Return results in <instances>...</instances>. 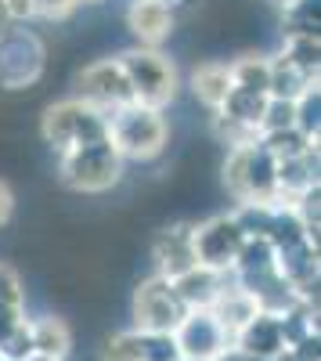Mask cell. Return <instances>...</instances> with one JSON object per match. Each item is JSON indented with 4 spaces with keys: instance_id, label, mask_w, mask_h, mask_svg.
I'll use <instances>...</instances> for the list:
<instances>
[{
    "instance_id": "obj_1",
    "label": "cell",
    "mask_w": 321,
    "mask_h": 361,
    "mask_svg": "<svg viewBox=\"0 0 321 361\" xmlns=\"http://www.w3.org/2000/svg\"><path fill=\"white\" fill-rule=\"evenodd\" d=\"M108 145L120 152V159H156L166 148V119L156 109L127 105L108 116Z\"/></svg>"
},
{
    "instance_id": "obj_2",
    "label": "cell",
    "mask_w": 321,
    "mask_h": 361,
    "mask_svg": "<svg viewBox=\"0 0 321 361\" xmlns=\"http://www.w3.org/2000/svg\"><path fill=\"white\" fill-rule=\"evenodd\" d=\"M130 83V94H134V105H144V109H156L163 112V105L173 102L177 94V73L166 58L152 47H134L127 54L115 58Z\"/></svg>"
},
{
    "instance_id": "obj_3",
    "label": "cell",
    "mask_w": 321,
    "mask_h": 361,
    "mask_svg": "<svg viewBox=\"0 0 321 361\" xmlns=\"http://www.w3.org/2000/svg\"><path fill=\"white\" fill-rule=\"evenodd\" d=\"M44 141L54 145L58 152H69L76 145H91V141H105L108 137V116L98 112L94 105H87L80 98L58 102L44 112Z\"/></svg>"
},
{
    "instance_id": "obj_4",
    "label": "cell",
    "mask_w": 321,
    "mask_h": 361,
    "mask_svg": "<svg viewBox=\"0 0 321 361\" xmlns=\"http://www.w3.org/2000/svg\"><path fill=\"white\" fill-rule=\"evenodd\" d=\"M62 180L73 192H108L115 180L123 177V159L120 152L105 141H91V145H76L69 152H62Z\"/></svg>"
},
{
    "instance_id": "obj_5",
    "label": "cell",
    "mask_w": 321,
    "mask_h": 361,
    "mask_svg": "<svg viewBox=\"0 0 321 361\" xmlns=\"http://www.w3.org/2000/svg\"><path fill=\"white\" fill-rule=\"evenodd\" d=\"M275 170H278V163H275L260 145H253V148H235V152H227V163H224V185H227L231 195H235V202L278 206Z\"/></svg>"
},
{
    "instance_id": "obj_6",
    "label": "cell",
    "mask_w": 321,
    "mask_h": 361,
    "mask_svg": "<svg viewBox=\"0 0 321 361\" xmlns=\"http://www.w3.org/2000/svg\"><path fill=\"white\" fill-rule=\"evenodd\" d=\"M47 51L37 33L29 29H4L0 33V87L4 90H25L44 76Z\"/></svg>"
},
{
    "instance_id": "obj_7",
    "label": "cell",
    "mask_w": 321,
    "mask_h": 361,
    "mask_svg": "<svg viewBox=\"0 0 321 361\" xmlns=\"http://www.w3.org/2000/svg\"><path fill=\"white\" fill-rule=\"evenodd\" d=\"M242 243H246V235L239 231V224H235L231 214H220V217H210L202 224H191L195 264L206 267V271H217V275H231Z\"/></svg>"
},
{
    "instance_id": "obj_8",
    "label": "cell",
    "mask_w": 321,
    "mask_h": 361,
    "mask_svg": "<svg viewBox=\"0 0 321 361\" xmlns=\"http://www.w3.org/2000/svg\"><path fill=\"white\" fill-rule=\"evenodd\" d=\"M188 307L181 304V296L173 293V286L159 275L144 279L134 293V329L137 333H166L173 336V329L181 325Z\"/></svg>"
},
{
    "instance_id": "obj_9",
    "label": "cell",
    "mask_w": 321,
    "mask_h": 361,
    "mask_svg": "<svg viewBox=\"0 0 321 361\" xmlns=\"http://www.w3.org/2000/svg\"><path fill=\"white\" fill-rule=\"evenodd\" d=\"M80 102L94 105L98 112L112 116L127 105H134V94H130V83L120 69L115 58H105V62H94L80 73Z\"/></svg>"
},
{
    "instance_id": "obj_10",
    "label": "cell",
    "mask_w": 321,
    "mask_h": 361,
    "mask_svg": "<svg viewBox=\"0 0 321 361\" xmlns=\"http://www.w3.org/2000/svg\"><path fill=\"white\" fill-rule=\"evenodd\" d=\"M173 343H177V354L184 361H210L224 347H231L227 333L210 311H188L181 318V325L173 329Z\"/></svg>"
},
{
    "instance_id": "obj_11",
    "label": "cell",
    "mask_w": 321,
    "mask_h": 361,
    "mask_svg": "<svg viewBox=\"0 0 321 361\" xmlns=\"http://www.w3.org/2000/svg\"><path fill=\"white\" fill-rule=\"evenodd\" d=\"M275 267L300 300L314 304V296H317V246L314 243H296L289 250H278Z\"/></svg>"
},
{
    "instance_id": "obj_12",
    "label": "cell",
    "mask_w": 321,
    "mask_h": 361,
    "mask_svg": "<svg viewBox=\"0 0 321 361\" xmlns=\"http://www.w3.org/2000/svg\"><path fill=\"white\" fill-rule=\"evenodd\" d=\"M152 260L159 267V279L173 282L184 271L195 267V253H191V224H173L166 231H159L152 238Z\"/></svg>"
},
{
    "instance_id": "obj_13",
    "label": "cell",
    "mask_w": 321,
    "mask_h": 361,
    "mask_svg": "<svg viewBox=\"0 0 321 361\" xmlns=\"http://www.w3.org/2000/svg\"><path fill=\"white\" fill-rule=\"evenodd\" d=\"M231 347H239L246 357H268V361H275V357L285 350L278 318L268 314V311H256V314L249 318V325L242 329L235 340H231Z\"/></svg>"
},
{
    "instance_id": "obj_14",
    "label": "cell",
    "mask_w": 321,
    "mask_h": 361,
    "mask_svg": "<svg viewBox=\"0 0 321 361\" xmlns=\"http://www.w3.org/2000/svg\"><path fill=\"white\" fill-rule=\"evenodd\" d=\"M227 279H231V275H217V271H206V267L195 264L191 271H184V275L173 279L170 286H173V293L181 296V304H184L188 311H210V307L217 304V296L224 293Z\"/></svg>"
},
{
    "instance_id": "obj_15",
    "label": "cell",
    "mask_w": 321,
    "mask_h": 361,
    "mask_svg": "<svg viewBox=\"0 0 321 361\" xmlns=\"http://www.w3.org/2000/svg\"><path fill=\"white\" fill-rule=\"evenodd\" d=\"M127 22H130V33L152 51L173 33V15L163 0H134L127 11Z\"/></svg>"
},
{
    "instance_id": "obj_16",
    "label": "cell",
    "mask_w": 321,
    "mask_h": 361,
    "mask_svg": "<svg viewBox=\"0 0 321 361\" xmlns=\"http://www.w3.org/2000/svg\"><path fill=\"white\" fill-rule=\"evenodd\" d=\"M275 185H278V206H293L300 195H307L310 188H317V152L278 163Z\"/></svg>"
},
{
    "instance_id": "obj_17",
    "label": "cell",
    "mask_w": 321,
    "mask_h": 361,
    "mask_svg": "<svg viewBox=\"0 0 321 361\" xmlns=\"http://www.w3.org/2000/svg\"><path fill=\"white\" fill-rule=\"evenodd\" d=\"M256 311H260V307L253 304V296H249V293H242L235 282H227V286H224V293L217 296V304L210 307V314L220 322V329L227 333V340H235V336L242 333V329L249 325V318H253Z\"/></svg>"
},
{
    "instance_id": "obj_18",
    "label": "cell",
    "mask_w": 321,
    "mask_h": 361,
    "mask_svg": "<svg viewBox=\"0 0 321 361\" xmlns=\"http://www.w3.org/2000/svg\"><path fill=\"white\" fill-rule=\"evenodd\" d=\"M268 73H271L268 76V98H278V102H296L303 90L317 87V80L307 76V73H300L285 54L268 58Z\"/></svg>"
},
{
    "instance_id": "obj_19",
    "label": "cell",
    "mask_w": 321,
    "mask_h": 361,
    "mask_svg": "<svg viewBox=\"0 0 321 361\" xmlns=\"http://www.w3.org/2000/svg\"><path fill=\"white\" fill-rule=\"evenodd\" d=\"M29 340H33V354L40 357H54V361H65L69 357V347H73V333L62 318H37L29 322Z\"/></svg>"
},
{
    "instance_id": "obj_20",
    "label": "cell",
    "mask_w": 321,
    "mask_h": 361,
    "mask_svg": "<svg viewBox=\"0 0 321 361\" xmlns=\"http://www.w3.org/2000/svg\"><path fill=\"white\" fill-rule=\"evenodd\" d=\"M191 90H195V98L206 105V109H220L224 105V98H227V90H231V73H227V66H217V62H210V66H199L195 73H191Z\"/></svg>"
},
{
    "instance_id": "obj_21",
    "label": "cell",
    "mask_w": 321,
    "mask_h": 361,
    "mask_svg": "<svg viewBox=\"0 0 321 361\" xmlns=\"http://www.w3.org/2000/svg\"><path fill=\"white\" fill-rule=\"evenodd\" d=\"M282 33L293 37H317L321 33V0H293L282 11Z\"/></svg>"
},
{
    "instance_id": "obj_22",
    "label": "cell",
    "mask_w": 321,
    "mask_h": 361,
    "mask_svg": "<svg viewBox=\"0 0 321 361\" xmlns=\"http://www.w3.org/2000/svg\"><path fill=\"white\" fill-rule=\"evenodd\" d=\"M260 148L275 159V163H285V159H300V156H310L317 152V141L303 137L296 127L293 130H275V134H260Z\"/></svg>"
},
{
    "instance_id": "obj_23",
    "label": "cell",
    "mask_w": 321,
    "mask_h": 361,
    "mask_svg": "<svg viewBox=\"0 0 321 361\" xmlns=\"http://www.w3.org/2000/svg\"><path fill=\"white\" fill-rule=\"evenodd\" d=\"M264 105H268L264 94H249V90L231 87V90H227V98H224V105L217 109V116L239 119V123H249V127L260 130V116H264Z\"/></svg>"
},
{
    "instance_id": "obj_24",
    "label": "cell",
    "mask_w": 321,
    "mask_h": 361,
    "mask_svg": "<svg viewBox=\"0 0 321 361\" xmlns=\"http://www.w3.org/2000/svg\"><path fill=\"white\" fill-rule=\"evenodd\" d=\"M227 73H231V87L268 98V76H271V73H268V58L246 54V58H239V62H231Z\"/></svg>"
},
{
    "instance_id": "obj_25",
    "label": "cell",
    "mask_w": 321,
    "mask_h": 361,
    "mask_svg": "<svg viewBox=\"0 0 321 361\" xmlns=\"http://www.w3.org/2000/svg\"><path fill=\"white\" fill-rule=\"evenodd\" d=\"M268 267H275V246L268 238H246L235 257V267H231V279L256 275V271H268Z\"/></svg>"
},
{
    "instance_id": "obj_26",
    "label": "cell",
    "mask_w": 321,
    "mask_h": 361,
    "mask_svg": "<svg viewBox=\"0 0 321 361\" xmlns=\"http://www.w3.org/2000/svg\"><path fill=\"white\" fill-rule=\"evenodd\" d=\"M268 243L275 246V253H278V250H289V246H296V243H310L303 221L293 214V206H275V224H271Z\"/></svg>"
},
{
    "instance_id": "obj_27",
    "label": "cell",
    "mask_w": 321,
    "mask_h": 361,
    "mask_svg": "<svg viewBox=\"0 0 321 361\" xmlns=\"http://www.w3.org/2000/svg\"><path fill=\"white\" fill-rule=\"evenodd\" d=\"M235 224L246 238H268L271 235V224H275V206H264V202H239L235 214Z\"/></svg>"
},
{
    "instance_id": "obj_28",
    "label": "cell",
    "mask_w": 321,
    "mask_h": 361,
    "mask_svg": "<svg viewBox=\"0 0 321 361\" xmlns=\"http://www.w3.org/2000/svg\"><path fill=\"white\" fill-rule=\"evenodd\" d=\"M282 54L300 73H307V76L317 80V69H321V40L317 37H293V40H285V51Z\"/></svg>"
},
{
    "instance_id": "obj_29",
    "label": "cell",
    "mask_w": 321,
    "mask_h": 361,
    "mask_svg": "<svg viewBox=\"0 0 321 361\" xmlns=\"http://www.w3.org/2000/svg\"><path fill=\"white\" fill-rule=\"evenodd\" d=\"M213 134L227 145V152H235V148H253V145H260V130H256V127L239 123V119H227V116H217V112H213Z\"/></svg>"
},
{
    "instance_id": "obj_30",
    "label": "cell",
    "mask_w": 321,
    "mask_h": 361,
    "mask_svg": "<svg viewBox=\"0 0 321 361\" xmlns=\"http://www.w3.org/2000/svg\"><path fill=\"white\" fill-rule=\"evenodd\" d=\"M317 127H321V90L310 87L296 98V130L310 141H317Z\"/></svg>"
},
{
    "instance_id": "obj_31",
    "label": "cell",
    "mask_w": 321,
    "mask_h": 361,
    "mask_svg": "<svg viewBox=\"0 0 321 361\" xmlns=\"http://www.w3.org/2000/svg\"><path fill=\"white\" fill-rule=\"evenodd\" d=\"M293 127H296V102H278V98H268L264 116H260V134L293 130Z\"/></svg>"
},
{
    "instance_id": "obj_32",
    "label": "cell",
    "mask_w": 321,
    "mask_h": 361,
    "mask_svg": "<svg viewBox=\"0 0 321 361\" xmlns=\"http://www.w3.org/2000/svg\"><path fill=\"white\" fill-rule=\"evenodd\" d=\"M29 357H33V340H29V322L22 318L8 333V340L0 343V361H29Z\"/></svg>"
},
{
    "instance_id": "obj_33",
    "label": "cell",
    "mask_w": 321,
    "mask_h": 361,
    "mask_svg": "<svg viewBox=\"0 0 321 361\" xmlns=\"http://www.w3.org/2000/svg\"><path fill=\"white\" fill-rule=\"evenodd\" d=\"M141 361H181L177 343L166 333H141Z\"/></svg>"
},
{
    "instance_id": "obj_34",
    "label": "cell",
    "mask_w": 321,
    "mask_h": 361,
    "mask_svg": "<svg viewBox=\"0 0 321 361\" xmlns=\"http://www.w3.org/2000/svg\"><path fill=\"white\" fill-rule=\"evenodd\" d=\"M105 357L108 361H141V333H137V329H130V333L112 336Z\"/></svg>"
},
{
    "instance_id": "obj_35",
    "label": "cell",
    "mask_w": 321,
    "mask_h": 361,
    "mask_svg": "<svg viewBox=\"0 0 321 361\" xmlns=\"http://www.w3.org/2000/svg\"><path fill=\"white\" fill-rule=\"evenodd\" d=\"M22 279H18V271L8 267V264H0V307H22Z\"/></svg>"
},
{
    "instance_id": "obj_36",
    "label": "cell",
    "mask_w": 321,
    "mask_h": 361,
    "mask_svg": "<svg viewBox=\"0 0 321 361\" xmlns=\"http://www.w3.org/2000/svg\"><path fill=\"white\" fill-rule=\"evenodd\" d=\"M80 8V0H33V18H47V22H62Z\"/></svg>"
},
{
    "instance_id": "obj_37",
    "label": "cell",
    "mask_w": 321,
    "mask_h": 361,
    "mask_svg": "<svg viewBox=\"0 0 321 361\" xmlns=\"http://www.w3.org/2000/svg\"><path fill=\"white\" fill-rule=\"evenodd\" d=\"M22 322V307H0V343L8 340V333Z\"/></svg>"
},
{
    "instance_id": "obj_38",
    "label": "cell",
    "mask_w": 321,
    "mask_h": 361,
    "mask_svg": "<svg viewBox=\"0 0 321 361\" xmlns=\"http://www.w3.org/2000/svg\"><path fill=\"white\" fill-rule=\"evenodd\" d=\"M11 214H15V195L8 188V180H0V228L11 221Z\"/></svg>"
},
{
    "instance_id": "obj_39",
    "label": "cell",
    "mask_w": 321,
    "mask_h": 361,
    "mask_svg": "<svg viewBox=\"0 0 321 361\" xmlns=\"http://www.w3.org/2000/svg\"><path fill=\"white\" fill-rule=\"evenodd\" d=\"M11 22H29L33 18V0H4Z\"/></svg>"
},
{
    "instance_id": "obj_40",
    "label": "cell",
    "mask_w": 321,
    "mask_h": 361,
    "mask_svg": "<svg viewBox=\"0 0 321 361\" xmlns=\"http://www.w3.org/2000/svg\"><path fill=\"white\" fill-rule=\"evenodd\" d=\"M300 361H317V336H307V340H300L296 347H289Z\"/></svg>"
},
{
    "instance_id": "obj_41",
    "label": "cell",
    "mask_w": 321,
    "mask_h": 361,
    "mask_svg": "<svg viewBox=\"0 0 321 361\" xmlns=\"http://www.w3.org/2000/svg\"><path fill=\"white\" fill-rule=\"evenodd\" d=\"M210 361H246V354L239 350V347H224L217 357H210Z\"/></svg>"
},
{
    "instance_id": "obj_42",
    "label": "cell",
    "mask_w": 321,
    "mask_h": 361,
    "mask_svg": "<svg viewBox=\"0 0 321 361\" xmlns=\"http://www.w3.org/2000/svg\"><path fill=\"white\" fill-rule=\"evenodd\" d=\"M15 22H11V15H8V4L4 0H0V33H4V29H11Z\"/></svg>"
},
{
    "instance_id": "obj_43",
    "label": "cell",
    "mask_w": 321,
    "mask_h": 361,
    "mask_svg": "<svg viewBox=\"0 0 321 361\" xmlns=\"http://www.w3.org/2000/svg\"><path fill=\"white\" fill-rule=\"evenodd\" d=\"M271 4H275V8H282V11H285V8H289V4H293V0H271Z\"/></svg>"
},
{
    "instance_id": "obj_44",
    "label": "cell",
    "mask_w": 321,
    "mask_h": 361,
    "mask_svg": "<svg viewBox=\"0 0 321 361\" xmlns=\"http://www.w3.org/2000/svg\"><path fill=\"white\" fill-rule=\"evenodd\" d=\"M29 361H54V357H40V354H33V357H29Z\"/></svg>"
},
{
    "instance_id": "obj_45",
    "label": "cell",
    "mask_w": 321,
    "mask_h": 361,
    "mask_svg": "<svg viewBox=\"0 0 321 361\" xmlns=\"http://www.w3.org/2000/svg\"><path fill=\"white\" fill-rule=\"evenodd\" d=\"M246 361H268V357H246Z\"/></svg>"
},
{
    "instance_id": "obj_46",
    "label": "cell",
    "mask_w": 321,
    "mask_h": 361,
    "mask_svg": "<svg viewBox=\"0 0 321 361\" xmlns=\"http://www.w3.org/2000/svg\"><path fill=\"white\" fill-rule=\"evenodd\" d=\"M181 361H184V357H181Z\"/></svg>"
}]
</instances>
